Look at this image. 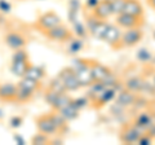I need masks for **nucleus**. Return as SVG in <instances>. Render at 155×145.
<instances>
[{
  "label": "nucleus",
  "mask_w": 155,
  "mask_h": 145,
  "mask_svg": "<svg viewBox=\"0 0 155 145\" xmlns=\"http://www.w3.org/2000/svg\"><path fill=\"white\" fill-rule=\"evenodd\" d=\"M72 70L75 71L80 87H88L93 83V76H92L91 62L84 59H74L72 60Z\"/></svg>",
  "instance_id": "f257e3e1"
},
{
  "label": "nucleus",
  "mask_w": 155,
  "mask_h": 145,
  "mask_svg": "<svg viewBox=\"0 0 155 145\" xmlns=\"http://www.w3.org/2000/svg\"><path fill=\"white\" fill-rule=\"evenodd\" d=\"M44 35L51 39L53 42H69L72 36H74V32H72L69 27H66L64 23L61 25H57L54 27L49 29V30L43 31Z\"/></svg>",
  "instance_id": "f03ea898"
},
{
  "label": "nucleus",
  "mask_w": 155,
  "mask_h": 145,
  "mask_svg": "<svg viewBox=\"0 0 155 145\" xmlns=\"http://www.w3.org/2000/svg\"><path fill=\"white\" fill-rule=\"evenodd\" d=\"M61 23H62L61 17L58 16L56 12L49 11V12L43 13L41 16L38 18V21H36V27H38L40 31H45V30H49V29L54 27V26H57V25H61Z\"/></svg>",
  "instance_id": "7ed1b4c3"
},
{
  "label": "nucleus",
  "mask_w": 155,
  "mask_h": 145,
  "mask_svg": "<svg viewBox=\"0 0 155 145\" xmlns=\"http://www.w3.org/2000/svg\"><path fill=\"white\" fill-rule=\"evenodd\" d=\"M58 76H60L61 80L64 82L66 92H67V91L72 92V91H76V89L80 88V84H79V82H78L75 71L72 70L71 66L70 67H64V69L58 72Z\"/></svg>",
  "instance_id": "20e7f679"
},
{
  "label": "nucleus",
  "mask_w": 155,
  "mask_h": 145,
  "mask_svg": "<svg viewBox=\"0 0 155 145\" xmlns=\"http://www.w3.org/2000/svg\"><path fill=\"white\" fill-rule=\"evenodd\" d=\"M116 25L123 29H133V27H142L143 25V17L132 16L128 13H119L116 14Z\"/></svg>",
  "instance_id": "39448f33"
},
{
  "label": "nucleus",
  "mask_w": 155,
  "mask_h": 145,
  "mask_svg": "<svg viewBox=\"0 0 155 145\" xmlns=\"http://www.w3.org/2000/svg\"><path fill=\"white\" fill-rule=\"evenodd\" d=\"M4 43L12 51H16V49L25 48L27 44V39L19 31H8L4 35Z\"/></svg>",
  "instance_id": "423d86ee"
},
{
  "label": "nucleus",
  "mask_w": 155,
  "mask_h": 145,
  "mask_svg": "<svg viewBox=\"0 0 155 145\" xmlns=\"http://www.w3.org/2000/svg\"><path fill=\"white\" fill-rule=\"evenodd\" d=\"M143 31L141 27L127 29V31L122 34V47H134L141 42Z\"/></svg>",
  "instance_id": "0eeeda50"
},
{
  "label": "nucleus",
  "mask_w": 155,
  "mask_h": 145,
  "mask_svg": "<svg viewBox=\"0 0 155 145\" xmlns=\"http://www.w3.org/2000/svg\"><path fill=\"white\" fill-rule=\"evenodd\" d=\"M104 40L107 43L111 48H120L122 47V31L115 25H110L106 29V32L104 35Z\"/></svg>",
  "instance_id": "6e6552de"
},
{
  "label": "nucleus",
  "mask_w": 155,
  "mask_h": 145,
  "mask_svg": "<svg viewBox=\"0 0 155 145\" xmlns=\"http://www.w3.org/2000/svg\"><path fill=\"white\" fill-rule=\"evenodd\" d=\"M35 122H36V127H38V131L39 132H43L45 135H54L57 133V128L56 126L53 124L52 119L49 118V114H41L39 117L35 118Z\"/></svg>",
  "instance_id": "1a4fd4ad"
},
{
  "label": "nucleus",
  "mask_w": 155,
  "mask_h": 145,
  "mask_svg": "<svg viewBox=\"0 0 155 145\" xmlns=\"http://www.w3.org/2000/svg\"><path fill=\"white\" fill-rule=\"evenodd\" d=\"M17 96V84L3 83L0 84V101L5 103H14Z\"/></svg>",
  "instance_id": "9d476101"
},
{
  "label": "nucleus",
  "mask_w": 155,
  "mask_h": 145,
  "mask_svg": "<svg viewBox=\"0 0 155 145\" xmlns=\"http://www.w3.org/2000/svg\"><path fill=\"white\" fill-rule=\"evenodd\" d=\"M92 13H93L98 20H106V18H109L111 14H113L110 0H100V3L92 9Z\"/></svg>",
  "instance_id": "9b49d317"
},
{
  "label": "nucleus",
  "mask_w": 155,
  "mask_h": 145,
  "mask_svg": "<svg viewBox=\"0 0 155 145\" xmlns=\"http://www.w3.org/2000/svg\"><path fill=\"white\" fill-rule=\"evenodd\" d=\"M141 131H138L134 126H127L120 135V140L125 144H132V143H137L138 137L141 136Z\"/></svg>",
  "instance_id": "f8f14e48"
},
{
  "label": "nucleus",
  "mask_w": 155,
  "mask_h": 145,
  "mask_svg": "<svg viewBox=\"0 0 155 145\" xmlns=\"http://www.w3.org/2000/svg\"><path fill=\"white\" fill-rule=\"evenodd\" d=\"M91 69H92V76H93L94 82H102L106 76L110 74V69H107L105 65L100 64V62H91Z\"/></svg>",
  "instance_id": "ddd939ff"
},
{
  "label": "nucleus",
  "mask_w": 155,
  "mask_h": 145,
  "mask_svg": "<svg viewBox=\"0 0 155 145\" xmlns=\"http://www.w3.org/2000/svg\"><path fill=\"white\" fill-rule=\"evenodd\" d=\"M123 12L132 14V16L143 17V8H142V4L140 3L138 0H127Z\"/></svg>",
  "instance_id": "4468645a"
},
{
  "label": "nucleus",
  "mask_w": 155,
  "mask_h": 145,
  "mask_svg": "<svg viewBox=\"0 0 155 145\" xmlns=\"http://www.w3.org/2000/svg\"><path fill=\"white\" fill-rule=\"evenodd\" d=\"M153 124V117L150 115L149 113H141L136 118V122H134V127L138 130V131H147L150 128V126Z\"/></svg>",
  "instance_id": "2eb2a0df"
},
{
  "label": "nucleus",
  "mask_w": 155,
  "mask_h": 145,
  "mask_svg": "<svg viewBox=\"0 0 155 145\" xmlns=\"http://www.w3.org/2000/svg\"><path fill=\"white\" fill-rule=\"evenodd\" d=\"M79 112H80V109L78 108V106L75 105L74 101H70V104L69 105H66L64 109H61L60 110V113L62 114V117H64L67 122H70V120H74L78 118V115H79Z\"/></svg>",
  "instance_id": "dca6fc26"
},
{
  "label": "nucleus",
  "mask_w": 155,
  "mask_h": 145,
  "mask_svg": "<svg viewBox=\"0 0 155 145\" xmlns=\"http://www.w3.org/2000/svg\"><path fill=\"white\" fill-rule=\"evenodd\" d=\"M30 65H31L30 61H12L11 71H12L13 75L18 76V78H22V76H25L26 71H27Z\"/></svg>",
  "instance_id": "f3484780"
},
{
  "label": "nucleus",
  "mask_w": 155,
  "mask_h": 145,
  "mask_svg": "<svg viewBox=\"0 0 155 145\" xmlns=\"http://www.w3.org/2000/svg\"><path fill=\"white\" fill-rule=\"evenodd\" d=\"M136 103V96L133 92H130L128 89H122L120 93L116 99V104L122 105L123 108H127L129 105H133Z\"/></svg>",
  "instance_id": "a211bd4d"
},
{
  "label": "nucleus",
  "mask_w": 155,
  "mask_h": 145,
  "mask_svg": "<svg viewBox=\"0 0 155 145\" xmlns=\"http://www.w3.org/2000/svg\"><path fill=\"white\" fill-rule=\"evenodd\" d=\"M35 92L32 91L25 88V87L17 84V96H16V101L14 103H18V104H26L28 101H31Z\"/></svg>",
  "instance_id": "6ab92c4d"
},
{
  "label": "nucleus",
  "mask_w": 155,
  "mask_h": 145,
  "mask_svg": "<svg viewBox=\"0 0 155 145\" xmlns=\"http://www.w3.org/2000/svg\"><path fill=\"white\" fill-rule=\"evenodd\" d=\"M114 96H115V89L106 87V88H104L102 91H101V92L98 93V96L93 100V103H98L97 106H102L105 104H107L109 101L113 100Z\"/></svg>",
  "instance_id": "aec40b11"
},
{
  "label": "nucleus",
  "mask_w": 155,
  "mask_h": 145,
  "mask_svg": "<svg viewBox=\"0 0 155 145\" xmlns=\"http://www.w3.org/2000/svg\"><path fill=\"white\" fill-rule=\"evenodd\" d=\"M71 100H72V99H71L66 92L58 93L57 97H56V100H54V103H53V105H52V109H53V110H57V112H60L61 109H64L66 105L70 104Z\"/></svg>",
  "instance_id": "412c9836"
},
{
  "label": "nucleus",
  "mask_w": 155,
  "mask_h": 145,
  "mask_svg": "<svg viewBox=\"0 0 155 145\" xmlns=\"http://www.w3.org/2000/svg\"><path fill=\"white\" fill-rule=\"evenodd\" d=\"M25 76H27V78H31V79H35V80H39L41 82L43 78L45 76V71L43 67L40 66H35V65H30L28 66V69L26 71Z\"/></svg>",
  "instance_id": "4be33fe9"
},
{
  "label": "nucleus",
  "mask_w": 155,
  "mask_h": 145,
  "mask_svg": "<svg viewBox=\"0 0 155 145\" xmlns=\"http://www.w3.org/2000/svg\"><path fill=\"white\" fill-rule=\"evenodd\" d=\"M49 118L52 119L53 124L56 126L57 131H64V130H66V126H67V120L62 117V114L60 112H57V110H54V112L49 113Z\"/></svg>",
  "instance_id": "5701e85b"
},
{
  "label": "nucleus",
  "mask_w": 155,
  "mask_h": 145,
  "mask_svg": "<svg viewBox=\"0 0 155 145\" xmlns=\"http://www.w3.org/2000/svg\"><path fill=\"white\" fill-rule=\"evenodd\" d=\"M17 84L25 87V88L32 91V92H38V91L41 88V82L31 79V78H27V76H22L21 80H19Z\"/></svg>",
  "instance_id": "b1692460"
},
{
  "label": "nucleus",
  "mask_w": 155,
  "mask_h": 145,
  "mask_svg": "<svg viewBox=\"0 0 155 145\" xmlns=\"http://www.w3.org/2000/svg\"><path fill=\"white\" fill-rule=\"evenodd\" d=\"M143 83L145 82L141 79V78H137V76H134V78H130L125 82V88L130 92H138V91H142L143 88Z\"/></svg>",
  "instance_id": "393cba45"
},
{
  "label": "nucleus",
  "mask_w": 155,
  "mask_h": 145,
  "mask_svg": "<svg viewBox=\"0 0 155 145\" xmlns=\"http://www.w3.org/2000/svg\"><path fill=\"white\" fill-rule=\"evenodd\" d=\"M109 26V23L106 22L105 20H100L98 23L94 26V29L92 30L91 32V35L96 38V39H102L104 40V35H105V32H106V29H107Z\"/></svg>",
  "instance_id": "a878e982"
},
{
  "label": "nucleus",
  "mask_w": 155,
  "mask_h": 145,
  "mask_svg": "<svg viewBox=\"0 0 155 145\" xmlns=\"http://www.w3.org/2000/svg\"><path fill=\"white\" fill-rule=\"evenodd\" d=\"M84 47V43H83V39H80V38H71L69 40V46H67V51H69L70 55H78L81 49H83Z\"/></svg>",
  "instance_id": "bb28decb"
},
{
  "label": "nucleus",
  "mask_w": 155,
  "mask_h": 145,
  "mask_svg": "<svg viewBox=\"0 0 155 145\" xmlns=\"http://www.w3.org/2000/svg\"><path fill=\"white\" fill-rule=\"evenodd\" d=\"M48 88L49 89H53L56 91V92H66V88L64 86V82L61 80L60 76H54L51 82H49V86H48Z\"/></svg>",
  "instance_id": "cd10ccee"
},
{
  "label": "nucleus",
  "mask_w": 155,
  "mask_h": 145,
  "mask_svg": "<svg viewBox=\"0 0 155 145\" xmlns=\"http://www.w3.org/2000/svg\"><path fill=\"white\" fill-rule=\"evenodd\" d=\"M125 3H127V0H110L111 11H113V14L123 13L124 7H125Z\"/></svg>",
  "instance_id": "c85d7f7f"
},
{
  "label": "nucleus",
  "mask_w": 155,
  "mask_h": 145,
  "mask_svg": "<svg viewBox=\"0 0 155 145\" xmlns=\"http://www.w3.org/2000/svg\"><path fill=\"white\" fill-rule=\"evenodd\" d=\"M31 144H36V145H44V144H51V139L48 135L39 132L35 136H32L31 139Z\"/></svg>",
  "instance_id": "c756f323"
},
{
  "label": "nucleus",
  "mask_w": 155,
  "mask_h": 145,
  "mask_svg": "<svg viewBox=\"0 0 155 145\" xmlns=\"http://www.w3.org/2000/svg\"><path fill=\"white\" fill-rule=\"evenodd\" d=\"M72 27H74V32L78 38H80V39H83V38L87 36V27H84V25L79 21H75L72 23Z\"/></svg>",
  "instance_id": "7c9ffc66"
},
{
  "label": "nucleus",
  "mask_w": 155,
  "mask_h": 145,
  "mask_svg": "<svg viewBox=\"0 0 155 145\" xmlns=\"http://www.w3.org/2000/svg\"><path fill=\"white\" fill-rule=\"evenodd\" d=\"M98 18H97L93 13L91 14H85V23H87V30H88L89 32H92V30L94 29V26L98 23Z\"/></svg>",
  "instance_id": "2f4dec72"
},
{
  "label": "nucleus",
  "mask_w": 155,
  "mask_h": 145,
  "mask_svg": "<svg viewBox=\"0 0 155 145\" xmlns=\"http://www.w3.org/2000/svg\"><path fill=\"white\" fill-rule=\"evenodd\" d=\"M58 93H61V92H56V91H53V89H49L48 88V91H47V93H45V96H44V99H45V103L48 104V105H53V103H54V100H56V97H57V95Z\"/></svg>",
  "instance_id": "473e14b6"
},
{
  "label": "nucleus",
  "mask_w": 155,
  "mask_h": 145,
  "mask_svg": "<svg viewBox=\"0 0 155 145\" xmlns=\"http://www.w3.org/2000/svg\"><path fill=\"white\" fill-rule=\"evenodd\" d=\"M137 57H138V60L142 61V62H147V61L151 60V55H150V53L147 52V49H145V48H142V49L138 51Z\"/></svg>",
  "instance_id": "72a5a7b5"
},
{
  "label": "nucleus",
  "mask_w": 155,
  "mask_h": 145,
  "mask_svg": "<svg viewBox=\"0 0 155 145\" xmlns=\"http://www.w3.org/2000/svg\"><path fill=\"white\" fill-rule=\"evenodd\" d=\"M72 101L75 103V105L78 106L79 109H83V108H85L87 105H88V103H89V100L87 99V97H79V99H72Z\"/></svg>",
  "instance_id": "f704fd0d"
},
{
  "label": "nucleus",
  "mask_w": 155,
  "mask_h": 145,
  "mask_svg": "<svg viewBox=\"0 0 155 145\" xmlns=\"http://www.w3.org/2000/svg\"><path fill=\"white\" fill-rule=\"evenodd\" d=\"M23 122V118L22 117H18V115H16V117H12L11 120H9V123H11V127L12 128H18L19 126L22 124Z\"/></svg>",
  "instance_id": "c9c22d12"
},
{
  "label": "nucleus",
  "mask_w": 155,
  "mask_h": 145,
  "mask_svg": "<svg viewBox=\"0 0 155 145\" xmlns=\"http://www.w3.org/2000/svg\"><path fill=\"white\" fill-rule=\"evenodd\" d=\"M137 143L141 144V145H150V144L153 143V139H151L150 135H141V136L138 137Z\"/></svg>",
  "instance_id": "e433bc0d"
},
{
  "label": "nucleus",
  "mask_w": 155,
  "mask_h": 145,
  "mask_svg": "<svg viewBox=\"0 0 155 145\" xmlns=\"http://www.w3.org/2000/svg\"><path fill=\"white\" fill-rule=\"evenodd\" d=\"M69 9H70V11L79 12V9H80V2H79V0H70V2H69Z\"/></svg>",
  "instance_id": "4c0bfd02"
},
{
  "label": "nucleus",
  "mask_w": 155,
  "mask_h": 145,
  "mask_svg": "<svg viewBox=\"0 0 155 145\" xmlns=\"http://www.w3.org/2000/svg\"><path fill=\"white\" fill-rule=\"evenodd\" d=\"M0 11L8 13L11 11V4H9L7 0H0Z\"/></svg>",
  "instance_id": "58836bf2"
},
{
  "label": "nucleus",
  "mask_w": 155,
  "mask_h": 145,
  "mask_svg": "<svg viewBox=\"0 0 155 145\" xmlns=\"http://www.w3.org/2000/svg\"><path fill=\"white\" fill-rule=\"evenodd\" d=\"M98 3H100V0H87V2H85V5L92 11V9H93Z\"/></svg>",
  "instance_id": "ea45409f"
},
{
  "label": "nucleus",
  "mask_w": 155,
  "mask_h": 145,
  "mask_svg": "<svg viewBox=\"0 0 155 145\" xmlns=\"http://www.w3.org/2000/svg\"><path fill=\"white\" fill-rule=\"evenodd\" d=\"M14 140H16V141L19 144V145H22V144H25V141H23V139L22 137H19L18 135H16V136H14Z\"/></svg>",
  "instance_id": "a19ab883"
},
{
  "label": "nucleus",
  "mask_w": 155,
  "mask_h": 145,
  "mask_svg": "<svg viewBox=\"0 0 155 145\" xmlns=\"http://www.w3.org/2000/svg\"><path fill=\"white\" fill-rule=\"evenodd\" d=\"M147 3H149L150 5H151V7L155 9V0H147Z\"/></svg>",
  "instance_id": "79ce46f5"
},
{
  "label": "nucleus",
  "mask_w": 155,
  "mask_h": 145,
  "mask_svg": "<svg viewBox=\"0 0 155 145\" xmlns=\"http://www.w3.org/2000/svg\"><path fill=\"white\" fill-rule=\"evenodd\" d=\"M154 86H155V78H154Z\"/></svg>",
  "instance_id": "37998d69"
}]
</instances>
